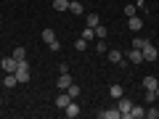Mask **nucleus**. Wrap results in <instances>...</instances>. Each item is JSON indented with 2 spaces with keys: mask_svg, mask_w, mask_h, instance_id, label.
Listing matches in <instances>:
<instances>
[{
  "mask_svg": "<svg viewBox=\"0 0 159 119\" xmlns=\"http://www.w3.org/2000/svg\"><path fill=\"white\" fill-rule=\"evenodd\" d=\"M141 53H143V61H157V48L148 42V40H143V48H141Z\"/></svg>",
  "mask_w": 159,
  "mask_h": 119,
  "instance_id": "nucleus-1",
  "label": "nucleus"
},
{
  "mask_svg": "<svg viewBox=\"0 0 159 119\" xmlns=\"http://www.w3.org/2000/svg\"><path fill=\"white\" fill-rule=\"evenodd\" d=\"M0 69H3L6 74H16V58H13V56L3 58V61H0Z\"/></svg>",
  "mask_w": 159,
  "mask_h": 119,
  "instance_id": "nucleus-2",
  "label": "nucleus"
},
{
  "mask_svg": "<svg viewBox=\"0 0 159 119\" xmlns=\"http://www.w3.org/2000/svg\"><path fill=\"white\" fill-rule=\"evenodd\" d=\"M72 82H74V79H72V74H69V72H64V74H58V79H56V87H58V90H66V87L72 85Z\"/></svg>",
  "mask_w": 159,
  "mask_h": 119,
  "instance_id": "nucleus-3",
  "label": "nucleus"
},
{
  "mask_svg": "<svg viewBox=\"0 0 159 119\" xmlns=\"http://www.w3.org/2000/svg\"><path fill=\"white\" fill-rule=\"evenodd\" d=\"M106 58H109V64H122V61H125V56H122V51H117V48H111V51H106Z\"/></svg>",
  "mask_w": 159,
  "mask_h": 119,
  "instance_id": "nucleus-4",
  "label": "nucleus"
},
{
  "mask_svg": "<svg viewBox=\"0 0 159 119\" xmlns=\"http://www.w3.org/2000/svg\"><path fill=\"white\" fill-rule=\"evenodd\" d=\"M125 58H127V61H130V64H143V53L138 51V48H130Z\"/></svg>",
  "mask_w": 159,
  "mask_h": 119,
  "instance_id": "nucleus-5",
  "label": "nucleus"
},
{
  "mask_svg": "<svg viewBox=\"0 0 159 119\" xmlns=\"http://www.w3.org/2000/svg\"><path fill=\"white\" fill-rule=\"evenodd\" d=\"M119 114H122V117H127V114H130V108H133V101H130V98H125V95H122V98H119Z\"/></svg>",
  "mask_w": 159,
  "mask_h": 119,
  "instance_id": "nucleus-6",
  "label": "nucleus"
},
{
  "mask_svg": "<svg viewBox=\"0 0 159 119\" xmlns=\"http://www.w3.org/2000/svg\"><path fill=\"white\" fill-rule=\"evenodd\" d=\"M98 117L101 119H122V114H119V108H103Z\"/></svg>",
  "mask_w": 159,
  "mask_h": 119,
  "instance_id": "nucleus-7",
  "label": "nucleus"
},
{
  "mask_svg": "<svg viewBox=\"0 0 159 119\" xmlns=\"http://www.w3.org/2000/svg\"><path fill=\"white\" fill-rule=\"evenodd\" d=\"M69 101H74V98H69V93H58V95H56V106L61 108V111L69 106Z\"/></svg>",
  "mask_w": 159,
  "mask_h": 119,
  "instance_id": "nucleus-8",
  "label": "nucleus"
},
{
  "mask_svg": "<svg viewBox=\"0 0 159 119\" xmlns=\"http://www.w3.org/2000/svg\"><path fill=\"white\" fill-rule=\"evenodd\" d=\"M64 114H66L69 119H74V117H77V114H80V106H77V101H69V106L64 108Z\"/></svg>",
  "mask_w": 159,
  "mask_h": 119,
  "instance_id": "nucleus-9",
  "label": "nucleus"
},
{
  "mask_svg": "<svg viewBox=\"0 0 159 119\" xmlns=\"http://www.w3.org/2000/svg\"><path fill=\"white\" fill-rule=\"evenodd\" d=\"M53 40H56V29L45 27V29H43V42H45V45H51Z\"/></svg>",
  "mask_w": 159,
  "mask_h": 119,
  "instance_id": "nucleus-10",
  "label": "nucleus"
},
{
  "mask_svg": "<svg viewBox=\"0 0 159 119\" xmlns=\"http://www.w3.org/2000/svg\"><path fill=\"white\" fill-rule=\"evenodd\" d=\"M127 117H130V119H143V117H146V111H143V106H135V103H133V108H130Z\"/></svg>",
  "mask_w": 159,
  "mask_h": 119,
  "instance_id": "nucleus-11",
  "label": "nucleus"
},
{
  "mask_svg": "<svg viewBox=\"0 0 159 119\" xmlns=\"http://www.w3.org/2000/svg\"><path fill=\"white\" fill-rule=\"evenodd\" d=\"M127 24H130V29H133V32L143 29V21H141V16H138V13H135V16H130V19H127Z\"/></svg>",
  "mask_w": 159,
  "mask_h": 119,
  "instance_id": "nucleus-12",
  "label": "nucleus"
},
{
  "mask_svg": "<svg viewBox=\"0 0 159 119\" xmlns=\"http://www.w3.org/2000/svg\"><path fill=\"white\" fill-rule=\"evenodd\" d=\"M69 11H72L74 16H82V13H85V6H80V0H72V3H69Z\"/></svg>",
  "mask_w": 159,
  "mask_h": 119,
  "instance_id": "nucleus-13",
  "label": "nucleus"
},
{
  "mask_svg": "<svg viewBox=\"0 0 159 119\" xmlns=\"http://www.w3.org/2000/svg\"><path fill=\"white\" fill-rule=\"evenodd\" d=\"M85 24L88 27H98V24H101V16H98V13H85Z\"/></svg>",
  "mask_w": 159,
  "mask_h": 119,
  "instance_id": "nucleus-14",
  "label": "nucleus"
},
{
  "mask_svg": "<svg viewBox=\"0 0 159 119\" xmlns=\"http://www.w3.org/2000/svg\"><path fill=\"white\" fill-rule=\"evenodd\" d=\"M16 79H19V85L29 82V69H16Z\"/></svg>",
  "mask_w": 159,
  "mask_h": 119,
  "instance_id": "nucleus-15",
  "label": "nucleus"
},
{
  "mask_svg": "<svg viewBox=\"0 0 159 119\" xmlns=\"http://www.w3.org/2000/svg\"><path fill=\"white\" fill-rule=\"evenodd\" d=\"M109 95H111L114 101H119V98H122V85H111L109 87Z\"/></svg>",
  "mask_w": 159,
  "mask_h": 119,
  "instance_id": "nucleus-16",
  "label": "nucleus"
},
{
  "mask_svg": "<svg viewBox=\"0 0 159 119\" xmlns=\"http://www.w3.org/2000/svg\"><path fill=\"white\" fill-rule=\"evenodd\" d=\"M3 85H6V87H16V85H19L16 74H6V79H3Z\"/></svg>",
  "mask_w": 159,
  "mask_h": 119,
  "instance_id": "nucleus-17",
  "label": "nucleus"
},
{
  "mask_svg": "<svg viewBox=\"0 0 159 119\" xmlns=\"http://www.w3.org/2000/svg\"><path fill=\"white\" fill-rule=\"evenodd\" d=\"M157 85H159V82H157V77H143V87H146V90H154Z\"/></svg>",
  "mask_w": 159,
  "mask_h": 119,
  "instance_id": "nucleus-18",
  "label": "nucleus"
},
{
  "mask_svg": "<svg viewBox=\"0 0 159 119\" xmlns=\"http://www.w3.org/2000/svg\"><path fill=\"white\" fill-rule=\"evenodd\" d=\"M66 93H69V98H74V101H77V98H80V85H74V82H72V85L66 87Z\"/></svg>",
  "mask_w": 159,
  "mask_h": 119,
  "instance_id": "nucleus-19",
  "label": "nucleus"
},
{
  "mask_svg": "<svg viewBox=\"0 0 159 119\" xmlns=\"http://www.w3.org/2000/svg\"><path fill=\"white\" fill-rule=\"evenodd\" d=\"M53 8L56 11H69V0H53Z\"/></svg>",
  "mask_w": 159,
  "mask_h": 119,
  "instance_id": "nucleus-20",
  "label": "nucleus"
},
{
  "mask_svg": "<svg viewBox=\"0 0 159 119\" xmlns=\"http://www.w3.org/2000/svg\"><path fill=\"white\" fill-rule=\"evenodd\" d=\"M13 58H16V61L27 58V48H13Z\"/></svg>",
  "mask_w": 159,
  "mask_h": 119,
  "instance_id": "nucleus-21",
  "label": "nucleus"
},
{
  "mask_svg": "<svg viewBox=\"0 0 159 119\" xmlns=\"http://www.w3.org/2000/svg\"><path fill=\"white\" fill-rule=\"evenodd\" d=\"M93 32H96L98 40H106V27H101V24H98V27H93Z\"/></svg>",
  "mask_w": 159,
  "mask_h": 119,
  "instance_id": "nucleus-22",
  "label": "nucleus"
},
{
  "mask_svg": "<svg viewBox=\"0 0 159 119\" xmlns=\"http://www.w3.org/2000/svg\"><path fill=\"white\" fill-rule=\"evenodd\" d=\"M135 13H138V6H135V3H133V6H125V16H127V19L135 16Z\"/></svg>",
  "mask_w": 159,
  "mask_h": 119,
  "instance_id": "nucleus-23",
  "label": "nucleus"
},
{
  "mask_svg": "<svg viewBox=\"0 0 159 119\" xmlns=\"http://www.w3.org/2000/svg\"><path fill=\"white\" fill-rule=\"evenodd\" d=\"M146 117H148V119H159V108L148 106V108H146Z\"/></svg>",
  "mask_w": 159,
  "mask_h": 119,
  "instance_id": "nucleus-24",
  "label": "nucleus"
},
{
  "mask_svg": "<svg viewBox=\"0 0 159 119\" xmlns=\"http://www.w3.org/2000/svg\"><path fill=\"white\" fill-rule=\"evenodd\" d=\"M82 37H85V40H93V37H96V32H93V27H85V29H82Z\"/></svg>",
  "mask_w": 159,
  "mask_h": 119,
  "instance_id": "nucleus-25",
  "label": "nucleus"
},
{
  "mask_svg": "<svg viewBox=\"0 0 159 119\" xmlns=\"http://www.w3.org/2000/svg\"><path fill=\"white\" fill-rule=\"evenodd\" d=\"M143 98H146V103H154V101H157V93H154V90H146V93H143Z\"/></svg>",
  "mask_w": 159,
  "mask_h": 119,
  "instance_id": "nucleus-26",
  "label": "nucleus"
},
{
  "mask_svg": "<svg viewBox=\"0 0 159 119\" xmlns=\"http://www.w3.org/2000/svg\"><path fill=\"white\" fill-rule=\"evenodd\" d=\"M74 48H77V51H85V48H88V40H85V37H80V40H77V45H74Z\"/></svg>",
  "mask_w": 159,
  "mask_h": 119,
  "instance_id": "nucleus-27",
  "label": "nucleus"
},
{
  "mask_svg": "<svg viewBox=\"0 0 159 119\" xmlns=\"http://www.w3.org/2000/svg\"><path fill=\"white\" fill-rule=\"evenodd\" d=\"M48 51H56V53H58V51H61V42H58V40H53L51 45H48Z\"/></svg>",
  "mask_w": 159,
  "mask_h": 119,
  "instance_id": "nucleus-28",
  "label": "nucleus"
},
{
  "mask_svg": "<svg viewBox=\"0 0 159 119\" xmlns=\"http://www.w3.org/2000/svg\"><path fill=\"white\" fill-rule=\"evenodd\" d=\"M96 51H98V53H106V51H109V48H106V42H103V40H98V45H96Z\"/></svg>",
  "mask_w": 159,
  "mask_h": 119,
  "instance_id": "nucleus-29",
  "label": "nucleus"
},
{
  "mask_svg": "<svg viewBox=\"0 0 159 119\" xmlns=\"http://www.w3.org/2000/svg\"><path fill=\"white\" fill-rule=\"evenodd\" d=\"M133 48H138V51H141V48H143V40L135 37V40H133Z\"/></svg>",
  "mask_w": 159,
  "mask_h": 119,
  "instance_id": "nucleus-30",
  "label": "nucleus"
},
{
  "mask_svg": "<svg viewBox=\"0 0 159 119\" xmlns=\"http://www.w3.org/2000/svg\"><path fill=\"white\" fill-rule=\"evenodd\" d=\"M154 93H157V98H159V85H157V87H154Z\"/></svg>",
  "mask_w": 159,
  "mask_h": 119,
  "instance_id": "nucleus-31",
  "label": "nucleus"
},
{
  "mask_svg": "<svg viewBox=\"0 0 159 119\" xmlns=\"http://www.w3.org/2000/svg\"><path fill=\"white\" fill-rule=\"evenodd\" d=\"M69 3H72V0H69Z\"/></svg>",
  "mask_w": 159,
  "mask_h": 119,
  "instance_id": "nucleus-32",
  "label": "nucleus"
}]
</instances>
